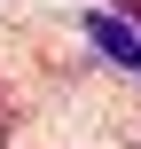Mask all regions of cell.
I'll return each mask as SVG.
<instances>
[{"mask_svg": "<svg viewBox=\"0 0 141 149\" xmlns=\"http://www.w3.org/2000/svg\"><path fill=\"white\" fill-rule=\"evenodd\" d=\"M118 24H126V31H141V0H118Z\"/></svg>", "mask_w": 141, "mask_h": 149, "instance_id": "obj_2", "label": "cell"}, {"mask_svg": "<svg viewBox=\"0 0 141 149\" xmlns=\"http://www.w3.org/2000/svg\"><path fill=\"white\" fill-rule=\"evenodd\" d=\"M8 134H16V110H8V94H0V141H8Z\"/></svg>", "mask_w": 141, "mask_h": 149, "instance_id": "obj_3", "label": "cell"}, {"mask_svg": "<svg viewBox=\"0 0 141 149\" xmlns=\"http://www.w3.org/2000/svg\"><path fill=\"white\" fill-rule=\"evenodd\" d=\"M86 39L110 55V63H126V71H141V31H126L118 16H86Z\"/></svg>", "mask_w": 141, "mask_h": 149, "instance_id": "obj_1", "label": "cell"}]
</instances>
